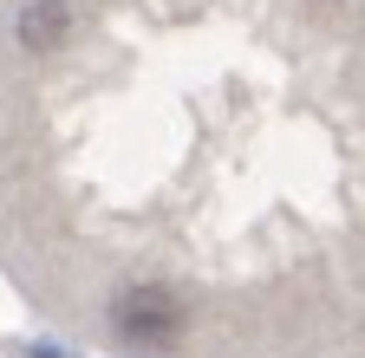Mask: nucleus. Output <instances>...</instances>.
<instances>
[{"mask_svg":"<svg viewBox=\"0 0 365 358\" xmlns=\"http://www.w3.org/2000/svg\"><path fill=\"white\" fill-rule=\"evenodd\" d=\"M33 358H59V352H33Z\"/></svg>","mask_w":365,"mask_h":358,"instance_id":"obj_3","label":"nucleus"},{"mask_svg":"<svg viewBox=\"0 0 365 358\" xmlns=\"http://www.w3.org/2000/svg\"><path fill=\"white\" fill-rule=\"evenodd\" d=\"M59 33H66V0H33V7L20 14V39L26 46H53Z\"/></svg>","mask_w":365,"mask_h":358,"instance_id":"obj_2","label":"nucleus"},{"mask_svg":"<svg viewBox=\"0 0 365 358\" xmlns=\"http://www.w3.org/2000/svg\"><path fill=\"white\" fill-rule=\"evenodd\" d=\"M176 326H182V306H176L170 293H157V287L130 293V300L118 306V332H124L130 345H170Z\"/></svg>","mask_w":365,"mask_h":358,"instance_id":"obj_1","label":"nucleus"}]
</instances>
